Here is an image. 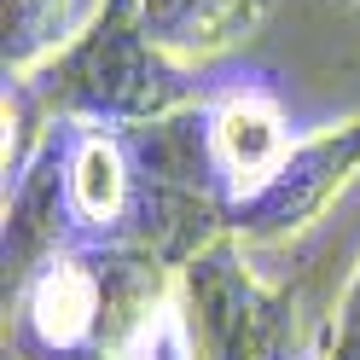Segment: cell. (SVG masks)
Instances as JSON below:
<instances>
[{
	"label": "cell",
	"instance_id": "1",
	"mask_svg": "<svg viewBox=\"0 0 360 360\" xmlns=\"http://www.w3.org/2000/svg\"><path fill=\"white\" fill-rule=\"evenodd\" d=\"M24 87L41 122H94V128H146L174 110H192L210 94V82L163 53L140 18V0H99L53 58L35 70L6 76Z\"/></svg>",
	"mask_w": 360,
	"mask_h": 360
},
{
	"label": "cell",
	"instance_id": "2",
	"mask_svg": "<svg viewBox=\"0 0 360 360\" xmlns=\"http://www.w3.org/2000/svg\"><path fill=\"white\" fill-rule=\"evenodd\" d=\"M192 331L204 360H326V337H308V314L290 290H274L250 274L244 238L221 233L180 267Z\"/></svg>",
	"mask_w": 360,
	"mask_h": 360
},
{
	"label": "cell",
	"instance_id": "3",
	"mask_svg": "<svg viewBox=\"0 0 360 360\" xmlns=\"http://www.w3.org/2000/svg\"><path fill=\"white\" fill-rule=\"evenodd\" d=\"M198 134H204V174L221 215L233 221L274 186L285 157L297 151V122H290L285 94L267 76H227L210 82L204 105H198Z\"/></svg>",
	"mask_w": 360,
	"mask_h": 360
},
{
	"label": "cell",
	"instance_id": "4",
	"mask_svg": "<svg viewBox=\"0 0 360 360\" xmlns=\"http://www.w3.org/2000/svg\"><path fill=\"white\" fill-rule=\"evenodd\" d=\"M360 174V117L349 122H326V128H308L297 151L285 157V169L274 174L250 210L233 221V238L244 244H262V238H290L302 233L308 221H320L326 204Z\"/></svg>",
	"mask_w": 360,
	"mask_h": 360
},
{
	"label": "cell",
	"instance_id": "5",
	"mask_svg": "<svg viewBox=\"0 0 360 360\" xmlns=\"http://www.w3.org/2000/svg\"><path fill=\"white\" fill-rule=\"evenodd\" d=\"M274 0H140V18L151 41L180 64L204 70V64L227 58L244 35H250Z\"/></svg>",
	"mask_w": 360,
	"mask_h": 360
},
{
	"label": "cell",
	"instance_id": "6",
	"mask_svg": "<svg viewBox=\"0 0 360 360\" xmlns=\"http://www.w3.org/2000/svg\"><path fill=\"white\" fill-rule=\"evenodd\" d=\"M0 24H6V76H24L76 35V0H0Z\"/></svg>",
	"mask_w": 360,
	"mask_h": 360
},
{
	"label": "cell",
	"instance_id": "7",
	"mask_svg": "<svg viewBox=\"0 0 360 360\" xmlns=\"http://www.w3.org/2000/svg\"><path fill=\"white\" fill-rule=\"evenodd\" d=\"M326 360H360V267L337 302V320H331V337H326Z\"/></svg>",
	"mask_w": 360,
	"mask_h": 360
},
{
	"label": "cell",
	"instance_id": "8",
	"mask_svg": "<svg viewBox=\"0 0 360 360\" xmlns=\"http://www.w3.org/2000/svg\"><path fill=\"white\" fill-rule=\"evenodd\" d=\"M6 360H18V354H6Z\"/></svg>",
	"mask_w": 360,
	"mask_h": 360
}]
</instances>
